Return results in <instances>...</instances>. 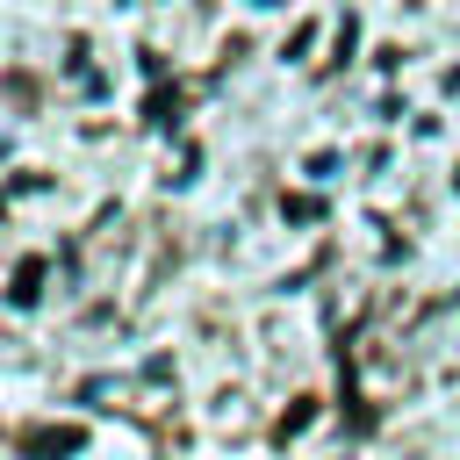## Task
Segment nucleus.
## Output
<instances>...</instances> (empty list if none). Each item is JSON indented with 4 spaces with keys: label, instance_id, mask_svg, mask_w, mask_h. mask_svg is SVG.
Wrapping results in <instances>:
<instances>
[{
    "label": "nucleus",
    "instance_id": "nucleus-1",
    "mask_svg": "<svg viewBox=\"0 0 460 460\" xmlns=\"http://www.w3.org/2000/svg\"><path fill=\"white\" fill-rule=\"evenodd\" d=\"M79 446H86V431H79V424H58V431L43 424V431H29V438H22V453H36V460H58V453H79Z\"/></svg>",
    "mask_w": 460,
    "mask_h": 460
},
{
    "label": "nucleus",
    "instance_id": "nucleus-2",
    "mask_svg": "<svg viewBox=\"0 0 460 460\" xmlns=\"http://www.w3.org/2000/svg\"><path fill=\"white\" fill-rule=\"evenodd\" d=\"M36 295H43V259H22V266H14V288H7V302H14V309H29Z\"/></svg>",
    "mask_w": 460,
    "mask_h": 460
},
{
    "label": "nucleus",
    "instance_id": "nucleus-3",
    "mask_svg": "<svg viewBox=\"0 0 460 460\" xmlns=\"http://www.w3.org/2000/svg\"><path fill=\"white\" fill-rule=\"evenodd\" d=\"M172 115H180V86H172V93L158 86V93H151V122H172Z\"/></svg>",
    "mask_w": 460,
    "mask_h": 460
},
{
    "label": "nucleus",
    "instance_id": "nucleus-4",
    "mask_svg": "<svg viewBox=\"0 0 460 460\" xmlns=\"http://www.w3.org/2000/svg\"><path fill=\"white\" fill-rule=\"evenodd\" d=\"M309 417H316V402H295V410H288V417H280V438H295V431H302V424H309Z\"/></svg>",
    "mask_w": 460,
    "mask_h": 460
}]
</instances>
